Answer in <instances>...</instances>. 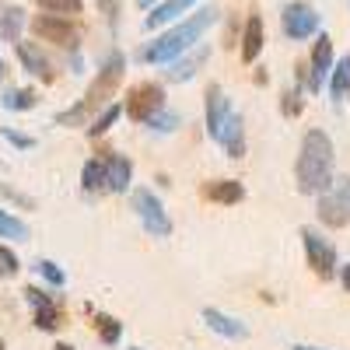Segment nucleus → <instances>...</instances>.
I'll list each match as a JSON object with an SVG mask.
<instances>
[{
    "mask_svg": "<svg viewBox=\"0 0 350 350\" xmlns=\"http://www.w3.org/2000/svg\"><path fill=\"white\" fill-rule=\"evenodd\" d=\"M123 77H126V56H123L120 49H112V53L105 56V60H102L98 74L92 77V84H88L84 98H81V102H74V105H70V109H64V112H56V126H70V130H77V126H81V130H88L95 116H98L105 105H112V102H116Z\"/></svg>",
    "mask_w": 350,
    "mask_h": 350,
    "instance_id": "obj_1",
    "label": "nucleus"
},
{
    "mask_svg": "<svg viewBox=\"0 0 350 350\" xmlns=\"http://www.w3.org/2000/svg\"><path fill=\"white\" fill-rule=\"evenodd\" d=\"M217 18H221L217 8H203V11L183 18V21H175L172 28H165L161 36H154L148 46L137 49V60L140 64H151V67H168L172 60H179L183 53L196 49V42L203 39V32L214 28Z\"/></svg>",
    "mask_w": 350,
    "mask_h": 350,
    "instance_id": "obj_2",
    "label": "nucleus"
},
{
    "mask_svg": "<svg viewBox=\"0 0 350 350\" xmlns=\"http://www.w3.org/2000/svg\"><path fill=\"white\" fill-rule=\"evenodd\" d=\"M336 179V148L326 130L312 126L301 137L298 161H295V183L301 196H323Z\"/></svg>",
    "mask_w": 350,
    "mask_h": 350,
    "instance_id": "obj_3",
    "label": "nucleus"
},
{
    "mask_svg": "<svg viewBox=\"0 0 350 350\" xmlns=\"http://www.w3.org/2000/svg\"><path fill=\"white\" fill-rule=\"evenodd\" d=\"M301 249H305V262L308 270L319 277V280H333L340 273V252L333 245V239L326 231H319L312 224L301 228Z\"/></svg>",
    "mask_w": 350,
    "mask_h": 350,
    "instance_id": "obj_4",
    "label": "nucleus"
},
{
    "mask_svg": "<svg viewBox=\"0 0 350 350\" xmlns=\"http://www.w3.org/2000/svg\"><path fill=\"white\" fill-rule=\"evenodd\" d=\"M130 207H133L137 221L144 224V231H148L151 239H168V235H172V217H168L165 203H161V196H158L154 189L137 186V189L130 193Z\"/></svg>",
    "mask_w": 350,
    "mask_h": 350,
    "instance_id": "obj_5",
    "label": "nucleus"
},
{
    "mask_svg": "<svg viewBox=\"0 0 350 350\" xmlns=\"http://www.w3.org/2000/svg\"><path fill=\"white\" fill-rule=\"evenodd\" d=\"M315 214H319V224L333 231L350 224V175H336L333 186L323 196H315Z\"/></svg>",
    "mask_w": 350,
    "mask_h": 350,
    "instance_id": "obj_6",
    "label": "nucleus"
},
{
    "mask_svg": "<svg viewBox=\"0 0 350 350\" xmlns=\"http://www.w3.org/2000/svg\"><path fill=\"white\" fill-rule=\"evenodd\" d=\"M32 36L39 42H53L67 53H77V42H81V28L74 18H64V14H36L32 18Z\"/></svg>",
    "mask_w": 350,
    "mask_h": 350,
    "instance_id": "obj_7",
    "label": "nucleus"
},
{
    "mask_svg": "<svg viewBox=\"0 0 350 350\" xmlns=\"http://www.w3.org/2000/svg\"><path fill=\"white\" fill-rule=\"evenodd\" d=\"M319 25H323V14L312 4H305V0H291L280 11V28L291 42H305V39L319 36Z\"/></svg>",
    "mask_w": 350,
    "mask_h": 350,
    "instance_id": "obj_8",
    "label": "nucleus"
},
{
    "mask_svg": "<svg viewBox=\"0 0 350 350\" xmlns=\"http://www.w3.org/2000/svg\"><path fill=\"white\" fill-rule=\"evenodd\" d=\"M165 105H168V102H165V88H161L158 81H140V84H133L130 95H126V102H123V109H126V116H130L133 123H148L151 116H158Z\"/></svg>",
    "mask_w": 350,
    "mask_h": 350,
    "instance_id": "obj_9",
    "label": "nucleus"
},
{
    "mask_svg": "<svg viewBox=\"0 0 350 350\" xmlns=\"http://www.w3.org/2000/svg\"><path fill=\"white\" fill-rule=\"evenodd\" d=\"M25 295V305L32 308V323H36V329H42V333H56L64 326V308H60V301H56V295H49L46 287H25L21 291Z\"/></svg>",
    "mask_w": 350,
    "mask_h": 350,
    "instance_id": "obj_10",
    "label": "nucleus"
},
{
    "mask_svg": "<svg viewBox=\"0 0 350 350\" xmlns=\"http://www.w3.org/2000/svg\"><path fill=\"white\" fill-rule=\"evenodd\" d=\"M336 67V56H333V39L326 32L315 36V46L308 53V92L319 95L323 88L329 84V74Z\"/></svg>",
    "mask_w": 350,
    "mask_h": 350,
    "instance_id": "obj_11",
    "label": "nucleus"
},
{
    "mask_svg": "<svg viewBox=\"0 0 350 350\" xmlns=\"http://www.w3.org/2000/svg\"><path fill=\"white\" fill-rule=\"evenodd\" d=\"M231 98L224 95V88L221 84H207V98H203V126H207V137L217 140L224 123L231 120Z\"/></svg>",
    "mask_w": 350,
    "mask_h": 350,
    "instance_id": "obj_12",
    "label": "nucleus"
},
{
    "mask_svg": "<svg viewBox=\"0 0 350 350\" xmlns=\"http://www.w3.org/2000/svg\"><path fill=\"white\" fill-rule=\"evenodd\" d=\"M200 319H203V326H207L211 333H217L221 340H231V343L249 340V326L242 323V319L228 315V312H221V308H214V305L203 308V312H200Z\"/></svg>",
    "mask_w": 350,
    "mask_h": 350,
    "instance_id": "obj_13",
    "label": "nucleus"
},
{
    "mask_svg": "<svg viewBox=\"0 0 350 350\" xmlns=\"http://www.w3.org/2000/svg\"><path fill=\"white\" fill-rule=\"evenodd\" d=\"M14 53H18V64L25 67V74L39 77L42 84H53V81H56V67L49 64V56H46L36 42H18Z\"/></svg>",
    "mask_w": 350,
    "mask_h": 350,
    "instance_id": "obj_14",
    "label": "nucleus"
},
{
    "mask_svg": "<svg viewBox=\"0 0 350 350\" xmlns=\"http://www.w3.org/2000/svg\"><path fill=\"white\" fill-rule=\"evenodd\" d=\"M105 161H109V175H105V193H133V161L120 151H105Z\"/></svg>",
    "mask_w": 350,
    "mask_h": 350,
    "instance_id": "obj_15",
    "label": "nucleus"
},
{
    "mask_svg": "<svg viewBox=\"0 0 350 350\" xmlns=\"http://www.w3.org/2000/svg\"><path fill=\"white\" fill-rule=\"evenodd\" d=\"M200 196L214 203V207H235V203L245 200V186L239 179H211L200 186Z\"/></svg>",
    "mask_w": 350,
    "mask_h": 350,
    "instance_id": "obj_16",
    "label": "nucleus"
},
{
    "mask_svg": "<svg viewBox=\"0 0 350 350\" xmlns=\"http://www.w3.org/2000/svg\"><path fill=\"white\" fill-rule=\"evenodd\" d=\"M211 60V49L203 46V49H189V53H183L179 60H172L168 64V70H165V81L168 84H186V81H193L196 77V70Z\"/></svg>",
    "mask_w": 350,
    "mask_h": 350,
    "instance_id": "obj_17",
    "label": "nucleus"
},
{
    "mask_svg": "<svg viewBox=\"0 0 350 350\" xmlns=\"http://www.w3.org/2000/svg\"><path fill=\"white\" fill-rule=\"evenodd\" d=\"M196 4H200V0H161L158 8L148 11V18H144V28H148V32H158V28H165V25H175L186 11H193Z\"/></svg>",
    "mask_w": 350,
    "mask_h": 350,
    "instance_id": "obj_18",
    "label": "nucleus"
},
{
    "mask_svg": "<svg viewBox=\"0 0 350 350\" xmlns=\"http://www.w3.org/2000/svg\"><path fill=\"white\" fill-rule=\"evenodd\" d=\"M105 175H109V161H105V151H98V154L88 158L84 168H81V189H84V196L105 193Z\"/></svg>",
    "mask_w": 350,
    "mask_h": 350,
    "instance_id": "obj_19",
    "label": "nucleus"
},
{
    "mask_svg": "<svg viewBox=\"0 0 350 350\" xmlns=\"http://www.w3.org/2000/svg\"><path fill=\"white\" fill-rule=\"evenodd\" d=\"M217 144L224 148L228 158H245V120H242L239 112H231V120L224 123Z\"/></svg>",
    "mask_w": 350,
    "mask_h": 350,
    "instance_id": "obj_20",
    "label": "nucleus"
},
{
    "mask_svg": "<svg viewBox=\"0 0 350 350\" xmlns=\"http://www.w3.org/2000/svg\"><path fill=\"white\" fill-rule=\"evenodd\" d=\"M259 53H262V18L259 14H249L245 18V28H242L239 56H242V64H256Z\"/></svg>",
    "mask_w": 350,
    "mask_h": 350,
    "instance_id": "obj_21",
    "label": "nucleus"
},
{
    "mask_svg": "<svg viewBox=\"0 0 350 350\" xmlns=\"http://www.w3.org/2000/svg\"><path fill=\"white\" fill-rule=\"evenodd\" d=\"M25 25H28V18H25V11L18 4H0V39L18 46Z\"/></svg>",
    "mask_w": 350,
    "mask_h": 350,
    "instance_id": "obj_22",
    "label": "nucleus"
},
{
    "mask_svg": "<svg viewBox=\"0 0 350 350\" xmlns=\"http://www.w3.org/2000/svg\"><path fill=\"white\" fill-rule=\"evenodd\" d=\"M36 105H39L36 88H4L0 92V109L8 112H32Z\"/></svg>",
    "mask_w": 350,
    "mask_h": 350,
    "instance_id": "obj_23",
    "label": "nucleus"
},
{
    "mask_svg": "<svg viewBox=\"0 0 350 350\" xmlns=\"http://www.w3.org/2000/svg\"><path fill=\"white\" fill-rule=\"evenodd\" d=\"M120 116H126V109L120 105V102H112V105H105L98 116H95V120H92V126H88L84 133L88 137H92V140H98V137H105L116 123H120Z\"/></svg>",
    "mask_w": 350,
    "mask_h": 350,
    "instance_id": "obj_24",
    "label": "nucleus"
},
{
    "mask_svg": "<svg viewBox=\"0 0 350 350\" xmlns=\"http://www.w3.org/2000/svg\"><path fill=\"white\" fill-rule=\"evenodd\" d=\"M92 319H95V333H98V340L105 343V347H116L123 340V323L116 315H105V312H92Z\"/></svg>",
    "mask_w": 350,
    "mask_h": 350,
    "instance_id": "obj_25",
    "label": "nucleus"
},
{
    "mask_svg": "<svg viewBox=\"0 0 350 350\" xmlns=\"http://www.w3.org/2000/svg\"><path fill=\"white\" fill-rule=\"evenodd\" d=\"M347 95H350V56L336 60V67H333V74H329V98L340 105Z\"/></svg>",
    "mask_w": 350,
    "mask_h": 350,
    "instance_id": "obj_26",
    "label": "nucleus"
},
{
    "mask_svg": "<svg viewBox=\"0 0 350 350\" xmlns=\"http://www.w3.org/2000/svg\"><path fill=\"white\" fill-rule=\"evenodd\" d=\"M0 239H8V242H28V239H32V231H28V224L18 214L0 207Z\"/></svg>",
    "mask_w": 350,
    "mask_h": 350,
    "instance_id": "obj_27",
    "label": "nucleus"
},
{
    "mask_svg": "<svg viewBox=\"0 0 350 350\" xmlns=\"http://www.w3.org/2000/svg\"><path fill=\"white\" fill-rule=\"evenodd\" d=\"M144 126H148L151 133H175V130L183 126V116L175 112V109H168V105H165V109H161L158 116H151V120L144 123Z\"/></svg>",
    "mask_w": 350,
    "mask_h": 350,
    "instance_id": "obj_28",
    "label": "nucleus"
},
{
    "mask_svg": "<svg viewBox=\"0 0 350 350\" xmlns=\"http://www.w3.org/2000/svg\"><path fill=\"white\" fill-rule=\"evenodd\" d=\"M32 4L42 14H64V18H74L84 11V0H32Z\"/></svg>",
    "mask_w": 350,
    "mask_h": 350,
    "instance_id": "obj_29",
    "label": "nucleus"
},
{
    "mask_svg": "<svg viewBox=\"0 0 350 350\" xmlns=\"http://www.w3.org/2000/svg\"><path fill=\"white\" fill-rule=\"evenodd\" d=\"M32 270H36L49 287H67V273H64L60 262H53V259H36V262H32Z\"/></svg>",
    "mask_w": 350,
    "mask_h": 350,
    "instance_id": "obj_30",
    "label": "nucleus"
},
{
    "mask_svg": "<svg viewBox=\"0 0 350 350\" xmlns=\"http://www.w3.org/2000/svg\"><path fill=\"white\" fill-rule=\"evenodd\" d=\"M305 84H295L291 88V92H284L280 95V112L284 116H291V120H295V116H301V109H305Z\"/></svg>",
    "mask_w": 350,
    "mask_h": 350,
    "instance_id": "obj_31",
    "label": "nucleus"
},
{
    "mask_svg": "<svg viewBox=\"0 0 350 350\" xmlns=\"http://www.w3.org/2000/svg\"><path fill=\"white\" fill-rule=\"evenodd\" d=\"M0 137H4L11 148H18V151H32V148H36V137L18 133V130H11V126H0Z\"/></svg>",
    "mask_w": 350,
    "mask_h": 350,
    "instance_id": "obj_32",
    "label": "nucleus"
},
{
    "mask_svg": "<svg viewBox=\"0 0 350 350\" xmlns=\"http://www.w3.org/2000/svg\"><path fill=\"white\" fill-rule=\"evenodd\" d=\"M0 196L11 200L14 207H21V211H36V200H32V196H25V193H18V189L8 186V183H0Z\"/></svg>",
    "mask_w": 350,
    "mask_h": 350,
    "instance_id": "obj_33",
    "label": "nucleus"
},
{
    "mask_svg": "<svg viewBox=\"0 0 350 350\" xmlns=\"http://www.w3.org/2000/svg\"><path fill=\"white\" fill-rule=\"evenodd\" d=\"M0 267L8 270V277H18V270H21V259H18V252H14L11 245H4V242H0Z\"/></svg>",
    "mask_w": 350,
    "mask_h": 350,
    "instance_id": "obj_34",
    "label": "nucleus"
},
{
    "mask_svg": "<svg viewBox=\"0 0 350 350\" xmlns=\"http://www.w3.org/2000/svg\"><path fill=\"white\" fill-rule=\"evenodd\" d=\"M95 4H98V11L105 14L109 28H116V21H120V11H123V0H95Z\"/></svg>",
    "mask_w": 350,
    "mask_h": 350,
    "instance_id": "obj_35",
    "label": "nucleus"
},
{
    "mask_svg": "<svg viewBox=\"0 0 350 350\" xmlns=\"http://www.w3.org/2000/svg\"><path fill=\"white\" fill-rule=\"evenodd\" d=\"M336 277H340V287H343V291H350V262H343Z\"/></svg>",
    "mask_w": 350,
    "mask_h": 350,
    "instance_id": "obj_36",
    "label": "nucleus"
},
{
    "mask_svg": "<svg viewBox=\"0 0 350 350\" xmlns=\"http://www.w3.org/2000/svg\"><path fill=\"white\" fill-rule=\"evenodd\" d=\"M252 81H256V84H267V81H270V77H267V70H262V67H259V70H256V74H252Z\"/></svg>",
    "mask_w": 350,
    "mask_h": 350,
    "instance_id": "obj_37",
    "label": "nucleus"
},
{
    "mask_svg": "<svg viewBox=\"0 0 350 350\" xmlns=\"http://www.w3.org/2000/svg\"><path fill=\"white\" fill-rule=\"evenodd\" d=\"M137 4H140V8H148V11H151V8H158V4H161V0H137Z\"/></svg>",
    "mask_w": 350,
    "mask_h": 350,
    "instance_id": "obj_38",
    "label": "nucleus"
},
{
    "mask_svg": "<svg viewBox=\"0 0 350 350\" xmlns=\"http://www.w3.org/2000/svg\"><path fill=\"white\" fill-rule=\"evenodd\" d=\"M53 350H77V347H74V343H56Z\"/></svg>",
    "mask_w": 350,
    "mask_h": 350,
    "instance_id": "obj_39",
    "label": "nucleus"
},
{
    "mask_svg": "<svg viewBox=\"0 0 350 350\" xmlns=\"http://www.w3.org/2000/svg\"><path fill=\"white\" fill-rule=\"evenodd\" d=\"M8 74V64H4V56H0V77H4Z\"/></svg>",
    "mask_w": 350,
    "mask_h": 350,
    "instance_id": "obj_40",
    "label": "nucleus"
},
{
    "mask_svg": "<svg viewBox=\"0 0 350 350\" xmlns=\"http://www.w3.org/2000/svg\"><path fill=\"white\" fill-rule=\"evenodd\" d=\"M295 350H323V347H305V343H298Z\"/></svg>",
    "mask_w": 350,
    "mask_h": 350,
    "instance_id": "obj_41",
    "label": "nucleus"
},
{
    "mask_svg": "<svg viewBox=\"0 0 350 350\" xmlns=\"http://www.w3.org/2000/svg\"><path fill=\"white\" fill-rule=\"evenodd\" d=\"M0 280H8V270L4 267H0Z\"/></svg>",
    "mask_w": 350,
    "mask_h": 350,
    "instance_id": "obj_42",
    "label": "nucleus"
},
{
    "mask_svg": "<svg viewBox=\"0 0 350 350\" xmlns=\"http://www.w3.org/2000/svg\"><path fill=\"white\" fill-rule=\"evenodd\" d=\"M0 350H8V343H4V340H0Z\"/></svg>",
    "mask_w": 350,
    "mask_h": 350,
    "instance_id": "obj_43",
    "label": "nucleus"
},
{
    "mask_svg": "<svg viewBox=\"0 0 350 350\" xmlns=\"http://www.w3.org/2000/svg\"><path fill=\"white\" fill-rule=\"evenodd\" d=\"M130 350H144V347H130Z\"/></svg>",
    "mask_w": 350,
    "mask_h": 350,
    "instance_id": "obj_44",
    "label": "nucleus"
},
{
    "mask_svg": "<svg viewBox=\"0 0 350 350\" xmlns=\"http://www.w3.org/2000/svg\"><path fill=\"white\" fill-rule=\"evenodd\" d=\"M347 98H350V95H347Z\"/></svg>",
    "mask_w": 350,
    "mask_h": 350,
    "instance_id": "obj_45",
    "label": "nucleus"
}]
</instances>
